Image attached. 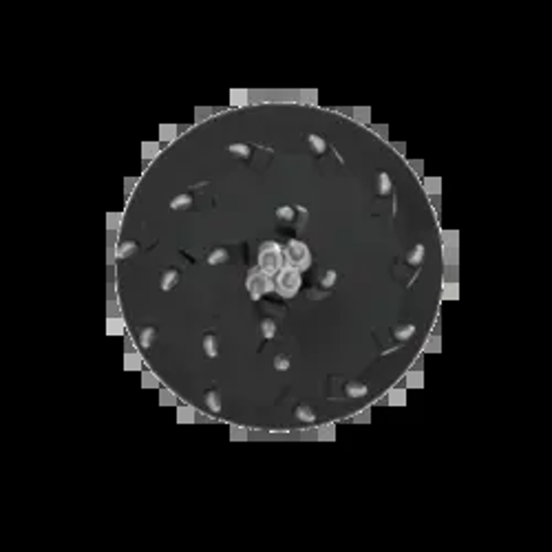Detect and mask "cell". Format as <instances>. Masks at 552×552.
Wrapping results in <instances>:
<instances>
[{"instance_id": "obj_22", "label": "cell", "mask_w": 552, "mask_h": 552, "mask_svg": "<svg viewBox=\"0 0 552 552\" xmlns=\"http://www.w3.org/2000/svg\"><path fill=\"white\" fill-rule=\"evenodd\" d=\"M289 367H292V360H289V356H285V353H278V356L274 358V369L276 371H287Z\"/></svg>"}, {"instance_id": "obj_20", "label": "cell", "mask_w": 552, "mask_h": 552, "mask_svg": "<svg viewBox=\"0 0 552 552\" xmlns=\"http://www.w3.org/2000/svg\"><path fill=\"white\" fill-rule=\"evenodd\" d=\"M294 214H296V208H292V206H278L276 208V217L281 219V221H294Z\"/></svg>"}, {"instance_id": "obj_11", "label": "cell", "mask_w": 552, "mask_h": 552, "mask_svg": "<svg viewBox=\"0 0 552 552\" xmlns=\"http://www.w3.org/2000/svg\"><path fill=\"white\" fill-rule=\"evenodd\" d=\"M155 338H157V329L155 327H142L139 329V347H142V349H150Z\"/></svg>"}, {"instance_id": "obj_24", "label": "cell", "mask_w": 552, "mask_h": 552, "mask_svg": "<svg viewBox=\"0 0 552 552\" xmlns=\"http://www.w3.org/2000/svg\"><path fill=\"white\" fill-rule=\"evenodd\" d=\"M126 367H129V369H137L139 367L137 353H129V356H126Z\"/></svg>"}, {"instance_id": "obj_21", "label": "cell", "mask_w": 552, "mask_h": 552, "mask_svg": "<svg viewBox=\"0 0 552 552\" xmlns=\"http://www.w3.org/2000/svg\"><path fill=\"white\" fill-rule=\"evenodd\" d=\"M228 150H230V153H234V155H239V157H243V159H248V157L252 155V148H250L248 144H230Z\"/></svg>"}, {"instance_id": "obj_14", "label": "cell", "mask_w": 552, "mask_h": 552, "mask_svg": "<svg viewBox=\"0 0 552 552\" xmlns=\"http://www.w3.org/2000/svg\"><path fill=\"white\" fill-rule=\"evenodd\" d=\"M230 259V252L225 248H214L210 254H208V265H221V263H225V261Z\"/></svg>"}, {"instance_id": "obj_4", "label": "cell", "mask_w": 552, "mask_h": 552, "mask_svg": "<svg viewBox=\"0 0 552 552\" xmlns=\"http://www.w3.org/2000/svg\"><path fill=\"white\" fill-rule=\"evenodd\" d=\"M246 287H248V294L252 296L254 300H259L263 294H267V292H272V289H274V281H272V276H267L263 270H259V267H257V270H252L248 274Z\"/></svg>"}, {"instance_id": "obj_13", "label": "cell", "mask_w": 552, "mask_h": 552, "mask_svg": "<svg viewBox=\"0 0 552 552\" xmlns=\"http://www.w3.org/2000/svg\"><path fill=\"white\" fill-rule=\"evenodd\" d=\"M137 250H139L137 241H121L117 246V250H115V254H117V259H129L137 252Z\"/></svg>"}, {"instance_id": "obj_23", "label": "cell", "mask_w": 552, "mask_h": 552, "mask_svg": "<svg viewBox=\"0 0 552 552\" xmlns=\"http://www.w3.org/2000/svg\"><path fill=\"white\" fill-rule=\"evenodd\" d=\"M175 133H177V126H161L159 135H161V139H164V142H168V139L175 137Z\"/></svg>"}, {"instance_id": "obj_15", "label": "cell", "mask_w": 552, "mask_h": 552, "mask_svg": "<svg viewBox=\"0 0 552 552\" xmlns=\"http://www.w3.org/2000/svg\"><path fill=\"white\" fill-rule=\"evenodd\" d=\"M307 144H310V148L316 155H323L325 150H327V142H325V137L316 135V133H310V135H307Z\"/></svg>"}, {"instance_id": "obj_2", "label": "cell", "mask_w": 552, "mask_h": 552, "mask_svg": "<svg viewBox=\"0 0 552 552\" xmlns=\"http://www.w3.org/2000/svg\"><path fill=\"white\" fill-rule=\"evenodd\" d=\"M300 283H303V278H300V270H296V267H292V265H283V270L276 274L274 289L283 296V298H292V296H296V292L300 289Z\"/></svg>"}, {"instance_id": "obj_5", "label": "cell", "mask_w": 552, "mask_h": 552, "mask_svg": "<svg viewBox=\"0 0 552 552\" xmlns=\"http://www.w3.org/2000/svg\"><path fill=\"white\" fill-rule=\"evenodd\" d=\"M203 351H206L208 358L219 356V338L214 331H206V334H203Z\"/></svg>"}, {"instance_id": "obj_7", "label": "cell", "mask_w": 552, "mask_h": 552, "mask_svg": "<svg viewBox=\"0 0 552 552\" xmlns=\"http://www.w3.org/2000/svg\"><path fill=\"white\" fill-rule=\"evenodd\" d=\"M413 334H415V325L413 323H404V325L393 327V338L400 340V342L411 340V338H413Z\"/></svg>"}, {"instance_id": "obj_12", "label": "cell", "mask_w": 552, "mask_h": 552, "mask_svg": "<svg viewBox=\"0 0 552 552\" xmlns=\"http://www.w3.org/2000/svg\"><path fill=\"white\" fill-rule=\"evenodd\" d=\"M294 415H296V420H300V422H316V413H314V409L310 404H296V409H294Z\"/></svg>"}, {"instance_id": "obj_10", "label": "cell", "mask_w": 552, "mask_h": 552, "mask_svg": "<svg viewBox=\"0 0 552 552\" xmlns=\"http://www.w3.org/2000/svg\"><path fill=\"white\" fill-rule=\"evenodd\" d=\"M203 402H206L208 411L219 413L221 411V393L217 391V389H210V391H206V396H203Z\"/></svg>"}, {"instance_id": "obj_25", "label": "cell", "mask_w": 552, "mask_h": 552, "mask_svg": "<svg viewBox=\"0 0 552 552\" xmlns=\"http://www.w3.org/2000/svg\"><path fill=\"white\" fill-rule=\"evenodd\" d=\"M108 331H110V334H117V331H121V323L119 321H110L108 323Z\"/></svg>"}, {"instance_id": "obj_18", "label": "cell", "mask_w": 552, "mask_h": 552, "mask_svg": "<svg viewBox=\"0 0 552 552\" xmlns=\"http://www.w3.org/2000/svg\"><path fill=\"white\" fill-rule=\"evenodd\" d=\"M424 246L422 243H417V246H413V250L409 252V257H406V261H409V265H420L422 261H424Z\"/></svg>"}, {"instance_id": "obj_8", "label": "cell", "mask_w": 552, "mask_h": 552, "mask_svg": "<svg viewBox=\"0 0 552 552\" xmlns=\"http://www.w3.org/2000/svg\"><path fill=\"white\" fill-rule=\"evenodd\" d=\"M393 193V181L389 177V172H378V195L380 197H389Z\"/></svg>"}, {"instance_id": "obj_19", "label": "cell", "mask_w": 552, "mask_h": 552, "mask_svg": "<svg viewBox=\"0 0 552 552\" xmlns=\"http://www.w3.org/2000/svg\"><path fill=\"white\" fill-rule=\"evenodd\" d=\"M336 281H338V272H336V270H327L323 274V278H321V287L331 289V287L336 285Z\"/></svg>"}, {"instance_id": "obj_26", "label": "cell", "mask_w": 552, "mask_h": 552, "mask_svg": "<svg viewBox=\"0 0 552 552\" xmlns=\"http://www.w3.org/2000/svg\"><path fill=\"white\" fill-rule=\"evenodd\" d=\"M157 150V146L155 144H144V157H150Z\"/></svg>"}, {"instance_id": "obj_17", "label": "cell", "mask_w": 552, "mask_h": 552, "mask_svg": "<svg viewBox=\"0 0 552 552\" xmlns=\"http://www.w3.org/2000/svg\"><path fill=\"white\" fill-rule=\"evenodd\" d=\"M261 336H263L265 340H272L276 336V323L272 321V318H263V321H261Z\"/></svg>"}, {"instance_id": "obj_9", "label": "cell", "mask_w": 552, "mask_h": 552, "mask_svg": "<svg viewBox=\"0 0 552 552\" xmlns=\"http://www.w3.org/2000/svg\"><path fill=\"white\" fill-rule=\"evenodd\" d=\"M347 398H364L369 393V387L364 382H347L345 385Z\"/></svg>"}, {"instance_id": "obj_16", "label": "cell", "mask_w": 552, "mask_h": 552, "mask_svg": "<svg viewBox=\"0 0 552 552\" xmlns=\"http://www.w3.org/2000/svg\"><path fill=\"white\" fill-rule=\"evenodd\" d=\"M193 206V195L183 193V195H177L170 199V208L172 210H186V208Z\"/></svg>"}, {"instance_id": "obj_1", "label": "cell", "mask_w": 552, "mask_h": 552, "mask_svg": "<svg viewBox=\"0 0 552 552\" xmlns=\"http://www.w3.org/2000/svg\"><path fill=\"white\" fill-rule=\"evenodd\" d=\"M259 270L267 276H276L283 270V250L276 241H265L259 248Z\"/></svg>"}, {"instance_id": "obj_3", "label": "cell", "mask_w": 552, "mask_h": 552, "mask_svg": "<svg viewBox=\"0 0 552 552\" xmlns=\"http://www.w3.org/2000/svg\"><path fill=\"white\" fill-rule=\"evenodd\" d=\"M285 259H287V265L296 267V270H307L312 265V254H310V248L305 246L303 241L298 239H292L287 243L285 248Z\"/></svg>"}, {"instance_id": "obj_6", "label": "cell", "mask_w": 552, "mask_h": 552, "mask_svg": "<svg viewBox=\"0 0 552 552\" xmlns=\"http://www.w3.org/2000/svg\"><path fill=\"white\" fill-rule=\"evenodd\" d=\"M179 281H181V274H179V270H166L164 274H161V283H159V287L164 289V292H170V289L175 287Z\"/></svg>"}]
</instances>
